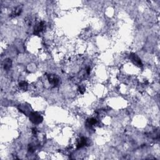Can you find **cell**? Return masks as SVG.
<instances>
[{
	"mask_svg": "<svg viewBox=\"0 0 160 160\" xmlns=\"http://www.w3.org/2000/svg\"><path fill=\"white\" fill-rule=\"evenodd\" d=\"M79 92H80V93L83 94L84 93V91H85V88H84L83 86H80V87L79 88Z\"/></svg>",
	"mask_w": 160,
	"mask_h": 160,
	"instance_id": "cell-10",
	"label": "cell"
},
{
	"mask_svg": "<svg viewBox=\"0 0 160 160\" xmlns=\"http://www.w3.org/2000/svg\"><path fill=\"white\" fill-rule=\"evenodd\" d=\"M21 8H20V6L17 7L15 9V10H13V12L11 13V16H13V17H16L17 16H19V15L21 14Z\"/></svg>",
	"mask_w": 160,
	"mask_h": 160,
	"instance_id": "cell-5",
	"label": "cell"
},
{
	"mask_svg": "<svg viewBox=\"0 0 160 160\" xmlns=\"http://www.w3.org/2000/svg\"><path fill=\"white\" fill-rule=\"evenodd\" d=\"M44 27H45L44 23V22H40L34 27V33L35 34H39V33L43 31L44 29Z\"/></svg>",
	"mask_w": 160,
	"mask_h": 160,
	"instance_id": "cell-2",
	"label": "cell"
},
{
	"mask_svg": "<svg viewBox=\"0 0 160 160\" xmlns=\"http://www.w3.org/2000/svg\"><path fill=\"white\" fill-rule=\"evenodd\" d=\"M36 128H34V129H33V134H36Z\"/></svg>",
	"mask_w": 160,
	"mask_h": 160,
	"instance_id": "cell-11",
	"label": "cell"
},
{
	"mask_svg": "<svg viewBox=\"0 0 160 160\" xmlns=\"http://www.w3.org/2000/svg\"><path fill=\"white\" fill-rule=\"evenodd\" d=\"M19 86L21 88V89H26L28 87V83L26 81H21L19 84Z\"/></svg>",
	"mask_w": 160,
	"mask_h": 160,
	"instance_id": "cell-9",
	"label": "cell"
},
{
	"mask_svg": "<svg viewBox=\"0 0 160 160\" xmlns=\"http://www.w3.org/2000/svg\"><path fill=\"white\" fill-rule=\"evenodd\" d=\"M86 142H87V140H86V138L84 137H81L78 141V143H77V148L79 149L83 147L84 146L86 145Z\"/></svg>",
	"mask_w": 160,
	"mask_h": 160,
	"instance_id": "cell-4",
	"label": "cell"
},
{
	"mask_svg": "<svg viewBox=\"0 0 160 160\" xmlns=\"http://www.w3.org/2000/svg\"><path fill=\"white\" fill-rule=\"evenodd\" d=\"M29 119L34 124H39L43 121V117L37 113H31L29 116Z\"/></svg>",
	"mask_w": 160,
	"mask_h": 160,
	"instance_id": "cell-1",
	"label": "cell"
},
{
	"mask_svg": "<svg viewBox=\"0 0 160 160\" xmlns=\"http://www.w3.org/2000/svg\"><path fill=\"white\" fill-rule=\"evenodd\" d=\"M11 66V61L10 59H7L4 62V68L5 70H9Z\"/></svg>",
	"mask_w": 160,
	"mask_h": 160,
	"instance_id": "cell-7",
	"label": "cell"
},
{
	"mask_svg": "<svg viewBox=\"0 0 160 160\" xmlns=\"http://www.w3.org/2000/svg\"><path fill=\"white\" fill-rule=\"evenodd\" d=\"M131 59L133 60V61H134V63H135V64H136V65H139V66H141V65H142V63H141L140 59H139L136 55H134H134H132Z\"/></svg>",
	"mask_w": 160,
	"mask_h": 160,
	"instance_id": "cell-6",
	"label": "cell"
},
{
	"mask_svg": "<svg viewBox=\"0 0 160 160\" xmlns=\"http://www.w3.org/2000/svg\"><path fill=\"white\" fill-rule=\"evenodd\" d=\"M97 123V120L95 118H90L87 121V125L89 126H92Z\"/></svg>",
	"mask_w": 160,
	"mask_h": 160,
	"instance_id": "cell-8",
	"label": "cell"
},
{
	"mask_svg": "<svg viewBox=\"0 0 160 160\" xmlns=\"http://www.w3.org/2000/svg\"><path fill=\"white\" fill-rule=\"evenodd\" d=\"M48 80L50 83L52 85H54V86H56L59 83L58 78H57L56 76H54V75H49Z\"/></svg>",
	"mask_w": 160,
	"mask_h": 160,
	"instance_id": "cell-3",
	"label": "cell"
}]
</instances>
